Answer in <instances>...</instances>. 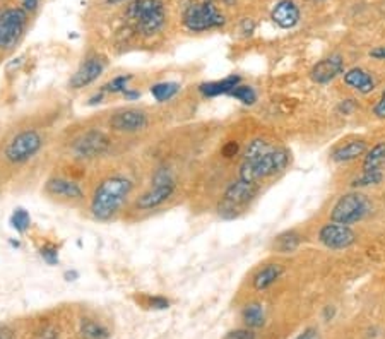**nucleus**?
Instances as JSON below:
<instances>
[{
  "instance_id": "obj_1",
  "label": "nucleus",
  "mask_w": 385,
  "mask_h": 339,
  "mask_svg": "<svg viewBox=\"0 0 385 339\" xmlns=\"http://www.w3.org/2000/svg\"><path fill=\"white\" fill-rule=\"evenodd\" d=\"M292 153L283 146H274L271 141L257 137L247 144L243 151L238 178L259 184L260 180L276 177L288 168Z\"/></svg>"
},
{
  "instance_id": "obj_2",
  "label": "nucleus",
  "mask_w": 385,
  "mask_h": 339,
  "mask_svg": "<svg viewBox=\"0 0 385 339\" xmlns=\"http://www.w3.org/2000/svg\"><path fill=\"white\" fill-rule=\"evenodd\" d=\"M134 191V182L123 175H114L101 182L91 198V216L98 221H110L122 209Z\"/></svg>"
},
{
  "instance_id": "obj_3",
  "label": "nucleus",
  "mask_w": 385,
  "mask_h": 339,
  "mask_svg": "<svg viewBox=\"0 0 385 339\" xmlns=\"http://www.w3.org/2000/svg\"><path fill=\"white\" fill-rule=\"evenodd\" d=\"M125 14L134 29L147 38L161 33L166 24V9L161 0H132Z\"/></svg>"
},
{
  "instance_id": "obj_4",
  "label": "nucleus",
  "mask_w": 385,
  "mask_h": 339,
  "mask_svg": "<svg viewBox=\"0 0 385 339\" xmlns=\"http://www.w3.org/2000/svg\"><path fill=\"white\" fill-rule=\"evenodd\" d=\"M257 194H259V184L237 178L224 191L217 206V213L223 220H235L250 206Z\"/></svg>"
},
{
  "instance_id": "obj_5",
  "label": "nucleus",
  "mask_w": 385,
  "mask_h": 339,
  "mask_svg": "<svg viewBox=\"0 0 385 339\" xmlns=\"http://www.w3.org/2000/svg\"><path fill=\"white\" fill-rule=\"evenodd\" d=\"M181 23L190 33H206L221 29L226 24V16L213 2H192L183 9Z\"/></svg>"
},
{
  "instance_id": "obj_6",
  "label": "nucleus",
  "mask_w": 385,
  "mask_h": 339,
  "mask_svg": "<svg viewBox=\"0 0 385 339\" xmlns=\"http://www.w3.org/2000/svg\"><path fill=\"white\" fill-rule=\"evenodd\" d=\"M370 211H372V204L365 194L358 191L348 192L341 195L330 209V221L351 226L365 220Z\"/></svg>"
},
{
  "instance_id": "obj_7",
  "label": "nucleus",
  "mask_w": 385,
  "mask_h": 339,
  "mask_svg": "<svg viewBox=\"0 0 385 339\" xmlns=\"http://www.w3.org/2000/svg\"><path fill=\"white\" fill-rule=\"evenodd\" d=\"M42 148V134L35 129H24L17 132L16 136H12V139L7 142L3 155H6L7 162L14 163V165H23V163L35 158Z\"/></svg>"
},
{
  "instance_id": "obj_8",
  "label": "nucleus",
  "mask_w": 385,
  "mask_h": 339,
  "mask_svg": "<svg viewBox=\"0 0 385 339\" xmlns=\"http://www.w3.org/2000/svg\"><path fill=\"white\" fill-rule=\"evenodd\" d=\"M177 180L168 168H158L152 177V185L137 199V207L141 211H151L163 206L173 194H175Z\"/></svg>"
},
{
  "instance_id": "obj_9",
  "label": "nucleus",
  "mask_w": 385,
  "mask_h": 339,
  "mask_svg": "<svg viewBox=\"0 0 385 339\" xmlns=\"http://www.w3.org/2000/svg\"><path fill=\"white\" fill-rule=\"evenodd\" d=\"M28 24V12L23 7H9L0 12V49L16 46Z\"/></svg>"
},
{
  "instance_id": "obj_10",
  "label": "nucleus",
  "mask_w": 385,
  "mask_h": 339,
  "mask_svg": "<svg viewBox=\"0 0 385 339\" xmlns=\"http://www.w3.org/2000/svg\"><path fill=\"white\" fill-rule=\"evenodd\" d=\"M110 148L111 142L107 134L98 129H89L72 142L71 151L79 159H96L107 155Z\"/></svg>"
},
{
  "instance_id": "obj_11",
  "label": "nucleus",
  "mask_w": 385,
  "mask_h": 339,
  "mask_svg": "<svg viewBox=\"0 0 385 339\" xmlns=\"http://www.w3.org/2000/svg\"><path fill=\"white\" fill-rule=\"evenodd\" d=\"M319 242L329 250H346L356 242V233L348 225L329 221L319 229Z\"/></svg>"
},
{
  "instance_id": "obj_12",
  "label": "nucleus",
  "mask_w": 385,
  "mask_h": 339,
  "mask_svg": "<svg viewBox=\"0 0 385 339\" xmlns=\"http://www.w3.org/2000/svg\"><path fill=\"white\" fill-rule=\"evenodd\" d=\"M105 69H107V60H105V57L98 55V53L96 55H89L81 65H79L78 71L74 72V76H72L71 81H69V86H71L72 89L88 87L101 78Z\"/></svg>"
},
{
  "instance_id": "obj_13",
  "label": "nucleus",
  "mask_w": 385,
  "mask_h": 339,
  "mask_svg": "<svg viewBox=\"0 0 385 339\" xmlns=\"http://www.w3.org/2000/svg\"><path fill=\"white\" fill-rule=\"evenodd\" d=\"M149 119L146 112L139 110V108H125V110H118L115 115H111L110 127L111 130L120 134H136L141 132L147 127Z\"/></svg>"
},
{
  "instance_id": "obj_14",
  "label": "nucleus",
  "mask_w": 385,
  "mask_h": 339,
  "mask_svg": "<svg viewBox=\"0 0 385 339\" xmlns=\"http://www.w3.org/2000/svg\"><path fill=\"white\" fill-rule=\"evenodd\" d=\"M344 58L339 53H332V55L322 58L317 64L312 67L310 78L315 85L325 86L329 82H332L334 79L339 78L344 74Z\"/></svg>"
},
{
  "instance_id": "obj_15",
  "label": "nucleus",
  "mask_w": 385,
  "mask_h": 339,
  "mask_svg": "<svg viewBox=\"0 0 385 339\" xmlns=\"http://www.w3.org/2000/svg\"><path fill=\"white\" fill-rule=\"evenodd\" d=\"M45 192L52 198L62 200H81L84 198V191L75 180L65 177H52L45 184Z\"/></svg>"
},
{
  "instance_id": "obj_16",
  "label": "nucleus",
  "mask_w": 385,
  "mask_h": 339,
  "mask_svg": "<svg viewBox=\"0 0 385 339\" xmlns=\"http://www.w3.org/2000/svg\"><path fill=\"white\" fill-rule=\"evenodd\" d=\"M272 23L281 29H293L301 19V10L295 0H279L271 10Z\"/></svg>"
},
{
  "instance_id": "obj_17",
  "label": "nucleus",
  "mask_w": 385,
  "mask_h": 339,
  "mask_svg": "<svg viewBox=\"0 0 385 339\" xmlns=\"http://www.w3.org/2000/svg\"><path fill=\"white\" fill-rule=\"evenodd\" d=\"M344 85L359 94H370L375 89V78L363 67H351L343 74Z\"/></svg>"
},
{
  "instance_id": "obj_18",
  "label": "nucleus",
  "mask_w": 385,
  "mask_h": 339,
  "mask_svg": "<svg viewBox=\"0 0 385 339\" xmlns=\"http://www.w3.org/2000/svg\"><path fill=\"white\" fill-rule=\"evenodd\" d=\"M368 151V144H366L363 139H353V141H348L344 144L337 146L336 149H332L330 153V159L334 163H350L355 162V159L361 158L365 156V153Z\"/></svg>"
},
{
  "instance_id": "obj_19",
  "label": "nucleus",
  "mask_w": 385,
  "mask_h": 339,
  "mask_svg": "<svg viewBox=\"0 0 385 339\" xmlns=\"http://www.w3.org/2000/svg\"><path fill=\"white\" fill-rule=\"evenodd\" d=\"M238 85H242V78L238 74L226 76V78L220 79V81L204 82L199 86V93L204 98H217V96H228L231 91Z\"/></svg>"
},
{
  "instance_id": "obj_20",
  "label": "nucleus",
  "mask_w": 385,
  "mask_h": 339,
  "mask_svg": "<svg viewBox=\"0 0 385 339\" xmlns=\"http://www.w3.org/2000/svg\"><path fill=\"white\" fill-rule=\"evenodd\" d=\"M285 272V268L281 264H267L262 269L257 271V275L253 276V288L257 291H264L267 288H271L272 284L278 281Z\"/></svg>"
},
{
  "instance_id": "obj_21",
  "label": "nucleus",
  "mask_w": 385,
  "mask_h": 339,
  "mask_svg": "<svg viewBox=\"0 0 385 339\" xmlns=\"http://www.w3.org/2000/svg\"><path fill=\"white\" fill-rule=\"evenodd\" d=\"M385 163V141L377 142L375 146L368 148L363 156L361 171H384Z\"/></svg>"
},
{
  "instance_id": "obj_22",
  "label": "nucleus",
  "mask_w": 385,
  "mask_h": 339,
  "mask_svg": "<svg viewBox=\"0 0 385 339\" xmlns=\"http://www.w3.org/2000/svg\"><path fill=\"white\" fill-rule=\"evenodd\" d=\"M301 245V236L298 235L295 229L279 233L272 242V249L278 254H293Z\"/></svg>"
},
{
  "instance_id": "obj_23",
  "label": "nucleus",
  "mask_w": 385,
  "mask_h": 339,
  "mask_svg": "<svg viewBox=\"0 0 385 339\" xmlns=\"http://www.w3.org/2000/svg\"><path fill=\"white\" fill-rule=\"evenodd\" d=\"M243 317V322L247 324V327L250 329H259L266 324V311H264V305L262 304H249L245 305L242 312Z\"/></svg>"
},
{
  "instance_id": "obj_24",
  "label": "nucleus",
  "mask_w": 385,
  "mask_h": 339,
  "mask_svg": "<svg viewBox=\"0 0 385 339\" xmlns=\"http://www.w3.org/2000/svg\"><path fill=\"white\" fill-rule=\"evenodd\" d=\"M79 333L82 339H108L110 338V331L103 326V324L96 322L94 319H82L79 324Z\"/></svg>"
},
{
  "instance_id": "obj_25",
  "label": "nucleus",
  "mask_w": 385,
  "mask_h": 339,
  "mask_svg": "<svg viewBox=\"0 0 385 339\" xmlns=\"http://www.w3.org/2000/svg\"><path fill=\"white\" fill-rule=\"evenodd\" d=\"M178 93H180V85L173 81L158 82V85L151 86V94L158 103H166V101L173 100Z\"/></svg>"
},
{
  "instance_id": "obj_26",
  "label": "nucleus",
  "mask_w": 385,
  "mask_h": 339,
  "mask_svg": "<svg viewBox=\"0 0 385 339\" xmlns=\"http://www.w3.org/2000/svg\"><path fill=\"white\" fill-rule=\"evenodd\" d=\"M384 182V171H361L358 177L351 180V187L353 189H366L375 187Z\"/></svg>"
},
{
  "instance_id": "obj_27",
  "label": "nucleus",
  "mask_w": 385,
  "mask_h": 339,
  "mask_svg": "<svg viewBox=\"0 0 385 339\" xmlns=\"http://www.w3.org/2000/svg\"><path fill=\"white\" fill-rule=\"evenodd\" d=\"M228 96L240 101V103L245 105V107H252V105H256L257 98H259L257 96L256 87H252L250 85H238L230 94H228Z\"/></svg>"
},
{
  "instance_id": "obj_28",
  "label": "nucleus",
  "mask_w": 385,
  "mask_h": 339,
  "mask_svg": "<svg viewBox=\"0 0 385 339\" xmlns=\"http://www.w3.org/2000/svg\"><path fill=\"white\" fill-rule=\"evenodd\" d=\"M9 223L14 229H16L17 233L28 232V229H30V226H31L30 213H28L26 209H23V207H17V209H14V213L10 214Z\"/></svg>"
},
{
  "instance_id": "obj_29",
  "label": "nucleus",
  "mask_w": 385,
  "mask_h": 339,
  "mask_svg": "<svg viewBox=\"0 0 385 339\" xmlns=\"http://www.w3.org/2000/svg\"><path fill=\"white\" fill-rule=\"evenodd\" d=\"M130 81H132V76L130 74L117 76V78H114L110 82H107V85L101 87V91L105 94H123L129 89Z\"/></svg>"
},
{
  "instance_id": "obj_30",
  "label": "nucleus",
  "mask_w": 385,
  "mask_h": 339,
  "mask_svg": "<svg viewBox=\"0 0 385 339\" xmlns=\"http://www.w3.org/2000/svg\"><path fill=\"white\" fill-rule=\"evenodd\" d=\"M39 255H42L43 261L50 266L59 264V247L53 245V243H45V245L39 247Z\"/></svg>"
},
{
  "instance_id": "obj_31",
  "label": "nucleus",
  "mask_w": 385,
  "mask_h": 339,
  "mask_svg": "<svg viewBox=\"0 0 385 339\" xmlns=\"http://www.w3.org/2000/svg\"><path fill=\"white\" fill-rule=\"evenodd\" d=\"M144 305L147 308H152V311H166V308H170V300L165 297H146Z\"/></svg>"
},
{
  "instance_id": "obj_32",
  "label": "nucleus",
  "mask_w": 385,
  "mask_h": 339,
  "mask_svg": "<svg viewBox=\"0 0 385 339\" xmlns=\"http://www.w3.org/2000/svg\"><path fill=\"white\" fill-rule=\"evenodd\" d=\"M223 339H257V334L250 327H242V329L230 331Z\"/></svg>"
},
{
  "instance_id": "obj_33",
  "label": "nucleus",
  "mask_w": 385,
  "mask_h": 339,
  "mask_svg": "<svg viewBox=\"0 0 385 339\" xmlns=\"http://www.w3.org/2000/svg\"><path fill=\"white\" fill-rule=\"evenodd\" d=\"M356 108H358V103L353 100V98H346V100H341L339 105H337V112L341 115H351Z\"/></svg>"
},
{
  "instance_id": "obj_34",
  "label": "nucleus",
  "mask_w": 385,
  "mask_h": 339,
  "mask_svg": "<svg viewBox=\"0 0 385 339\" xmlns=\"http://www.w3.org/2000/svg\"><path fill=\"white\" fill-rule=\"evenodd\" d=\"M221 153H223L224 158H233V156H238L240 144L237 141H228L226 144L221 148Z\"/></svg>"
},
{
  "instance_id": "obj_35",
  "label": "nucleus",
  "mask_w": 385,
  "mask_h": 339,
  "mask_svg": "<svg viewBox=\"0 0 385 339\" xmlns=\"http://www.w3.org/2000/svg\"><path fill=\"white\" fill-rule=\"evenodd\" d=\"M373 115H375L379 120H385V87L382 94H380L379 101H377L375 107H373Z\"/></svg>"
},
{
  "instance_id": "obj_36",
  "label": "nucleus",
  "mask_w": 385,
  "mask_h": 339,
  "mask_svg": "<svg viewBox=\"0 0 385 339\" xmlns=\"http://www.w3.org/2000/svg\"><path fill=\"white\" fill-rule=\"evenodd\" d=\"M240 33H242L243 36H252L253 33H256V23H253V19L245 17V19L242 21V24H240Z\"/></svg>"
},
{
  "instance_id": "obj_37",
  "label": "nucleus",
  "mask_w": 385,
  "mask_h": 339,
  "mask_svg": "<svg viewBox=\"0 0 385 339\" xmlns=\"http://www.w3.org/2000/svg\"><path fill=\"white\" fill-rule=\"evenodd\" d=\"M295 339H321V334H319L317 327H307Z\"/></svg>"
},
{
  "instance_id": "obj_38",
  "label": "nucleus",
  "mask_w": 385,
  "mask_h": 339,
  "mask_svg": "<svg viewBox=\"0 0 385 339\" xmlns=\"http://www.w3.org/2000/svg\"><path fill=\"white\" fill-rule=\"evenodd\" d=\"M370 58H373V60H379V62H385V45H380V46H375V49L370 50Z\"/></svg>"
},
{
  "instance_id": "obj_39",
  "label": "nucleus",
  "mask_w": 385,
  "mask_h": 339,
  "mask_svg": "<svg viewBox=\"0 0 385 339\" xmlns=\"http://www.w3.org/2000/svg\"><path fill=\"white\" fill-rule=\"evenodd\" d=\"M21 6L26 12H35L39 6V0H21Z\"/></svg>"
},
{
  "instance_id": "obj_40",
  "label": "nucleus",
  "mask_w": 385,
  "mask_h": 339,
  "mask_svg": "<svg viewBox=\"0 0 385 339\" xmlns=\"http://www.w3.org/2000/svg\"><path fill=\"white\" fill-rule=\"evenodd\" d=\"M122 96L125 98L127 101H136V100H139V98H141V93H139V91L132 89V87H129V89H127L125 93L122 94Z\"/></svg>"
},
{
  "instance_id": "obj_41",
  "label": "nucleus",
  "mask_w": 385,
  "mask_h": 339,
  "mask_svg": "<svg viewBox=\"0 0 385 339\" xmlns=\"http://www.w3.org/2000/svg\"><path fill=\"white\" fill-rule=\"evenodd\" d=\"M36 339H59V334H57L53 329H43L42 333L36 336Z\"/></svg>"
},
{
  "instance_id": "obj_42",
  "label": "nucleus",
  "mask_w": 385,
  "mask_h": 339,
  "mask_svg": "<svg viewBox=\"0 0 385 339\" xmlns=\"http://www.w3.org/2000/svg\"><path fill=\"white\" fill-rule=\"evenodd\" d=\"M336 307H334V305H327V307L324 308V312H322V315H324V320H327V322H329V320H332L334 317H336Z\"/></svg>"
},
{
  "instance_id": "obj_43",
  "label": "nucleus",
  "mask_w": 385,
  "mask_h": 339,
  "mask_svg": "<svg viewBox=\"0 0 385 339\" xmlns=\"http://www.w3.org/2000/svg\"><path fill=\"white\" fill-rule=\"evenodd\" d=\"M103 100H105V93L100 89L96 94H94V96H91V98H89L88 103H89V105H96V103H101V101H103Z\"/></svg>"
},
{
  "instance_id": "obj_44",
  "label": "nucleus",
  "mask_w": 385,
  "mask_h": 339,
  "mask_svg": "<svg viewBox=\"0 0 385 339\" xmlns=\"http://www.w3.org/2000/svg\"><path fill=\"white\" fill-rule=\"evenodd\" d=\"M204 2H213V3H223V6H235L237 0H204Z\"/></svg>"
},
{
  "instance_id": "obj_45",
  "label": "nucleus",
  "mask_w": 385,
  "mask_h": 339,
  "mask_svg": "<svg viewBox=\"0 0 385 339\" xmlns=\"http://www.w3.org/2000/svg\"><path fill=\"white\" fill-rule=\"evenodd\" d=\"M65 278H67V281H72L71 278H78V272H74V271L69 272V271H67V272H65Z\"/></svg>"
},
{
  "instance_id": "obj_46",
  "label": "nucleus",
  "mask_w": 385,
  "mask_h": 339,
  "mask_svg": "<svg viewBox=\"0 0 385 339\" xmlns=\"http://www.w3.org/2000/svg\"><path fill=\"white\" fill-rule=\"evenodd\" d=\"M122 2H127V0H107V3H111V6H115V3H122Z\"/></svg>"
},
{
  "instance_id": "obj_47",
  "label": "nucleus",
  "mask_w": 385,
  "mask_h": 339,
  "mask_svg": "<svg viewBox=\"0 0 385 339\" xmlns=\"http://www.w3.org/2000/svg\"><path fill=\"white\" fill-rule=\"evenodd\" d=\"M314 2H325V0H314Z\"/></svg>"
},
{
  "instance_id": "obj_48",
  "label": "nucleus",
  "mask_w": 385,
  "mask_h": 339,
  "mask_svg": "<svg viewBox=\"0 0 385 339\" xmlns=\"http://www.w3.org/2000/svg\"><path fill=\"white\" fill-rule=\"evenodd\" d=\"M0 339H7V338H3V336H0Z\"/></svg>"
}]
</instances>
